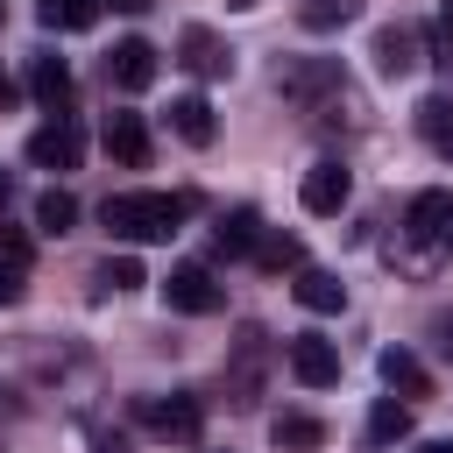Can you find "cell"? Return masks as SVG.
<instances>
[{
  "label": "cell",
  "mask_w": 453,
  "mask_h": 453,
  "mask_svg": "<svg viewBox=\"0 0 453 453\" xmlns=\"http://www.w3.org/2000/svg\"><path fill=\"white\" fill-rule=\"evenodd\" d=\"M99 219L113 241H170L191 219V191H113Z\"/></svg>",
  "instance_id": "1"
},
{
  "label": "cell",
  "mask_w": 453,
  "mask_h": 453,
  "mask_svg": "<svg viewBox=\"0 0 453 453\" xmlns=\"http://www.w3.org/2000/svg\"><path fill=\"white\" fill-rule=\"evenodd\" d=\"M134 418L156 432V439H198L205 432V403L170 389V396H134Z\"/></svg>",
  "instance_id": "2"
},
{
  "label": "cell",
  "mask_w": 453,
  "mask_h": 453,
  "mask_svg": "<svg viewBox=\"0 0 453 453\" xmlns=\"http://www.w3.org/2000/svg\"><path fill=\"white\" fill-rule=\"evenodd\" d=\"M219 297H226V290L212 283L205 262H177V269L163 276V304H170V311H191V319H198V311H219Z\"/></svg>",
  "instance_id": "3"
},
{
  "label": "cell",
  "mask_w": 453,
  "mask_h": 453,
  "mask_svg": "<svg viewBox=\"0 0 453 453\" xmlns=\"http://www.w3.org/2000/svg\"><path fill=\"white\" fill-rule=\"evenodd\" d=\"M276 92H283V99H297V106H311V99L347 92V85H340V64H333V57H297V64H283V71H276Z\"/></svg>",
  "instance_id": "4"
},
{
  "label": "cell",
  "mask_w": 453,
  "mask_h": 453,
  "mask_svg": "<svg viewBox=\"0 0 453 453\" xmlns=\"http://www.w3.org/2000/svg\"><path fill=\"white\" fill-rule=\"evenodd\" d=\"M297 198H304V212H340L347 198H354V177H347V163L340 156H319L311 170H304V184H297Z\"/></svg>",
  "instance_id": "5"
},
{
  "label": "cell",
  "mask_w": 453,
  "mask_h": 453,
  "mask_svg": "<svg viewBox=\"0 0 453 453\" xmlns=\"http://www.w3.org/2000/svg\"><path fill=\"white\" fill-rule=\"evenodd\" d=\"M78 156H85V127L78 120H50V127L28 134V163L35 170H78Z\"/></svg>",
  "instance_id": "6"
},
{
  "label": "cell",
  "mask_w": 453,
  "mask_h": 453,
  "mask_svg": "<svg viewBox=\"0 0 453 453\" xmlns=\"http://www.w3.org/2000/svg\"><path fill=\"white\" fill-rule=\"evenodd\" d=\"M262 361H269V333H262V326H248V333L234 340V368H226V389H234V403H241V411L262 396Z\"/></svg>",
  "instance_id": "7"
},
{
  "label": "cell",
  "mask_w": 453,
  "mask_h": 453,
  "mask_svg": "<svg viewBox=\"0 0 453 453\" xmlns=\"http://www.w3.org/2000/svg\"><path fill=\"white\" fill-rule=\"evenodd\" d=\"M290 375H297L304 389H333V382H340V347L319 340V333H297V340H290Z\"/></svg>",
  "instance_id": "8"
},
{
  "label": "cell",
  "mask_w": 453,
  "mask_h": 453,
  "mask_svg": "<svg viewBox=\"0 0 453 453\" xmlns=\"http://www.w3.org/2000/svg\"><path fill=\"white\" fill-rule=\"evenodd\" d=\"M177 64H184L191 78H226V71H234V50H226L212 28H198V21H191V28L177 35Z\"/></svg>",
  "instance_id": "9"
},
{
  "label": "cell",
  "mask_w": 453,
  "mask_h": 453,
  "mask_svg": "<svg viewBox=\"0 0 453 453\" xmlns=\"http://www.w3.org/2000/svg\"><path fill=\"white\" fill-rule=\"evenodd\" d=\"M418 64H425V28L396 21V28L375 35V71H382V78H403V71H418Z\"/></svg>",
  "instance_id": "10"
},
{
  "label": "cell",
  "mask_w": 453,
  "mask_h": 453,
  "mask_svg": "<svg viewBox=\"0 0 453 453\" xmlns=\"http://www.w3.org/2000/svg\"><path fill=\"white\" fill-rule=\"evenodd\" d=\"M106 78H113L120 92H149V85H156V50H149L142 35L113 42V57H106Z\"/></svg>",
  "instance_id": "11"
},
{
  "label": "cell",
  "mask_w": 453,
  "mask_h": 453,
  "mask_svg": "<svg viewBox=\"0 0 453 453\" xmlns=\"http://www.w3.org/2000/svg\"><path fill=\"white\" fill-rule=\"evenodd\" d=\"M28 99H35V106H50V113L64 120V106H71V64H64V57H50V50H42V57H28Z\"/></svg>",
  "instance_id": "12"
},
{
  "label": "cell",
  "mask_w": 453,
  "mask_h": 453,
  "mask_svg": "<svg viewBox=\"0 0 453 453\" xmlns=\"http://www.w3.org/2000/svg\"><path fill=\"white\" fill-rule=\"evenodd\" d=\"M106 156L120 170H149V127H142V113H106Z\"/></svg>",
  "instance_id": "13"
},
{
  "label": "cell",
  "mask_w": 453,
  "mask_h": 453,
  "mask_svg": "<svg viewBox=\"0 0 453 453\" xmlns=\"http://www.w3.org/2000/svg\"><path fill=\"white\" fill-rule=\"evenodd\" d=\"M170 127H177V142H191V149H212V134H219V120H212V106H205L198 92H184V99H170Z\"/></svg>",
  "instance_id": "14"
},
{
  "label": "cell",
  "mask_w": 453,
  "mask_h": 453,
  "mask_svg": "<svg viewBox=\"0 0 453 453\" xmlns=\"http://www.w3.org/2000/svg\"><path fill=\"white\" fill-rule=\"evenodd\" d=\"M403 226H411L418 241H439V234L453 226V191H418L411 212H403Z\"/></svg>",
  "instance_id": "15"
},
{
  "label": "cell",
  "mask_w": 453,
  "mask_h": 453,
  "mask_svg": "<svg viewBox=\"0 0 453 453\" xmlns=\"http://www.w3.org/2000/svg\"><path fill=\"white\" fill-rule=\"evenodd\" d=\"M255 241H262V219H255V205H234V212H219V226H212V248H219V255H255Z\"/></svg>",
  "instance_id": "16"
},
{
  "label": "cell",
  "mask_w": 453,
  "mask_h": 453,
  "mask_svg": "<svg viewBox=\"0 0 453 453\" xmlns=\"http://www.w3.org/2000/svg\"><path fill=\"white\" fill-rule=\"evenodd\" d=\"M290 297H297L304 311H340V304H347V283H340L333 269H297Z\"/></svg>",
  "instance_id": "17"
},
{
  "label": "cell",
  "mask_w": 453,
  "mask_h": 453,
  "mask_svg": "<svg viewBox=\"0 0 453 453\" xmlns=\"http://www.w3.org/2000/svg\"><path fill=\"white\" fill-rule=\"evenodd\" d=\"M418 134L453 163V92H425L418 99Z\"/></svg>",
  "instance_id": "18"
},
{
  "label": "cell",
  "mask_w": 453,
  "mask_h": 453,
  "mask_svg": "<svg viewBox=\"0 0 453 453\" xmlns=\"http://www.w3.org/2000/svg\"><path fill=\"white\" fill-rule=\"evenodd\" d=\"M382 382L403 389V396H432V375H425V361L411 347H382Z\"/></svg>",
  "instance_id": "19"
},
{
  "label": "cell",
  "mask_w": 453,
  "mask_h": 453,
  "mask_svg": "<svg viewBox=\"0 0 453 453\" xmlns=\"http://www.w3.org/2000/svg\"><path fill=\"white\" fill-rule=\"evenodd\" d=\"M269 439H276L283 453H311V446H326V425H319L311 411H283V418L269 425Z\"/></svg>",
  "instance_id": "20"
},
{
  "label": "cell",
  "mask_w": 453,
  "mask_h": 453,
  "mask_svg": "<svg viewBox=\"0 0 453 453\" xmlns=\"http://www.w3.org/2000/svg\"><path fill=\"white\" fill-rule=\"evenodd\" d=\"M71 226H78V198H71L64 184H50V191L35 198V234L57 241V234H71Z\"/></svg>",
  "instance_id": "21"
},
{
  "label": "cell",
  "mask_w": 453,
  "mask_h": 453,
  "mask_svg": "<svg viewBox=\"0 0 453 453\" xmlns=\"http://www.w3.org/2000/svg\"><path fill=\"white\" fill-rule=\"evenodd\" d=\"M411 425H418V418H411V403H396V396H382V403L368 411V439H375V446H396V439H411Z\"/></svg>",
  "instance_id": "22"
},
{
  "label": "cell",
  "mask_w": 453,
  "mask_h": 453,
  "mask_svg": "<svg viewBox=\"0 0 453 453\" xmlns=\"http://www.w3.org/2000/svg\"><path fill=\"white\" fill-rule=\"evenodd\" d=\"M255 262H262L269 276H283V269H304V241H297V234H262V241H255Z\"/></svg>",
  "instance_id": "23"
},
{
  "label": "cell",
  "mask_w": 453,
  "mask_h": 453,
  "mask_svg": "<svg viewBox=\"0 0 453 453\" xmlns=\"http://www.w3.org/2000/svg\"><path fill=\"white\" fill-rule=\"evenodd\" d=\"M35 14H42V28H92L99 21V0H42Z\"/></svg>",
  "instance_id": "24"
},
{
  "label": "cell",
  "mask_w": 453,
  "mask_h": 453,
  "mask_svg": "<svg viewBox=\"0 0 453 453\" xmlns=\"http://www.w3.org/2000/svg\"><path fill=\"white\" fill-rule=\"evenodd\" d=\"M354 7H361V0H304V7H297V21L319 35V28H340V21H354Z\"/></svg>",
  "instance_id": "25"
},
{
  "label": "cell",
  "mask_w": 453,
  "mask_h": 453,
  "mask_svg": "<svg viewBox=\"0 0 453 453\" xmlns=\"http://www.w3.org/2000/svg\"><path fill=\"white\" fill-rule=\"evenodd\" d=\"M92 283H99V290H134V283H149V276H142V262H134V255H113V262H99V269H92Z\"/></svg>",
  "instance_id": "26"
},
{
  "label": "cell",
  "mask_w": 453,
  "mask_h": 453,
  "mask_svg": "<svg viewBox=\"0 0 453 453\" xmlns=\"http://www.w3.org/2000/svg\"><path fill=\"white\" fill-rule=\"evenodd\" d=\"M28 248H35V241H28V226H0V262H14V269H21V262H28Z\"/></svg>",
  "instance_id": "27"
},
{
  "label": "cell",
  "mask_w": 453,
  "mask_h": 453,
  "mask_svg": "<svg viewBox=\"0 0 453 453\" xmlns=\"http://www.w3.org/2000/svg\"><path fill=\"white\" fill-rule=\"evenodd\" d=\"M92 453H134V439H127V432H106V425H92Z\"/></svg>",
  "instance_id": "28"
},
{
  "label": "cell",
  "mask_w": 453,
  "mask_h": 453,
  "mask_svg": "<svg viewBox=\"0 0 453 453\" xmlns=\"http://www.w3.org/2000/svg\"><path fill=\"white\" fill-rule=\"evenodd\" d=\"M7 304H21V269H14V262H0V311H7Z\"/></svg>",
  "instance_id": "29"
},
{
  "label": "cell",
  "mask_w": 453,
  "mask_h": 453,
  "mask_svg": "<svg viewBox=\"0 0 453 453\" xmlns=\"http://www.w3.org/2000/svg\"><path fill=\"white\" fill-rule=\"evenodd\" d=\"M432 333H439V354H446V361H453V311H446V319H439V326H432Z\"/></svg>",
  "instance_id": "30"
},
{
  "label": "cell",
  "mask_w": 453,
  "mask_h": 453,
  "mask_svg": "<svg viewBox=\"0 0 453 453\" xmlns=\"http://www.w3.org/2000/svg\"><path fill=\"white\" fill-rule=\"evenodd\" d=\"M14 99H21V85H14L7 71H0V106H14Z\"/></svg>",
  "instance_id": "31"
},
{
  "label": "cell",
  "mask_w": 453,
  "mask_h": 453,
  "mask_svg": "<svg viewBox=\"0 0 453 453\" xmlns=\"http://www.w3.org/2000/svg\"><path fill=\"white\" fill-rule=\"evenodd\" d=\"M439 42H453V0L439 7Z\"/></svg>",
  "instance_id": "32"
},
{
  "label": "cell",
  "mask_w": 453,
  "mask_h": 453,
  "mask_svg": "<svg viewBox=\"0 0 453 453\" xmlns=\"http://www.w3.org/2000/svg\"><path fill=\"white\" fill-rule=\"evenodd\" d=\"M99 7H113V14H142L149 0H99Z\"/></svg>",
  "instance_id": "33"
},
{
  "label": "cell",
  "mask_w": 453,
  "mask_h": 453,
  "mask_svg": "<svg viewBox=\"0 0 453 453\" xmlns=\"http://www.w3.org/2000/svg\"><path fill=\"white\" fill-rule=\"evenodd\" d=\"M7 198H14V177H7V170H0V212H7Z\"/></svg>",
  "instance_id": "34"
},
{
  "label": "cell",
  "mask_w": 453,
  "mask_h": 453,
  "mask_svg": "<svg viewBox=\"0 0 453 453\" xmlns=\"http://www.w3.org/2000/svg\"><path fill=\"white\" fill-rule=\"evenodd\" d=\"M418 453H453V439H425V446H418Z\"/></svg>",
  "instance_id": "35"
},
{
  "label": "cell",
  "mask_w": 453,
  "mask_h": 453,
  "mask_svg": "<svg viewBox=\"0 0 453 453\" xmlns=\"http://www.w3.org/2000/svg\"><path fill=\"white\" fill-rule=\"evenodd\" d=\"M226 7H255V0H226Z\"/></svg>",
  "instance_id": "36"
},
{
  "label": "cell",
  "mask_w": 453,
  "mask_h": 453,
  "mask_svg": "<svg viewBox=\"0 0 453 453\" xmlns=\"http://www.w3.org/2000/svg\"><path fill=\"white\" fill-rule=\"evenodd\" d=\"M0 21H7V7H0Z\"/></svg>",
  "instance_id": "37"
},
{
  "label": "cell",
  "mask_w": 453,
  "mask_h": 453,
  "mask_svg": "<svg viewBox=\"0 0 453 453\" xmlns=\"http://www.w3.org/2000/svg\"><path fill=\"white\" fill-rule=\"evenodd\" d=\"M446 241H453V226H446Z\"/></svg>",
  "instance_id": "38"
}]
</instances>
